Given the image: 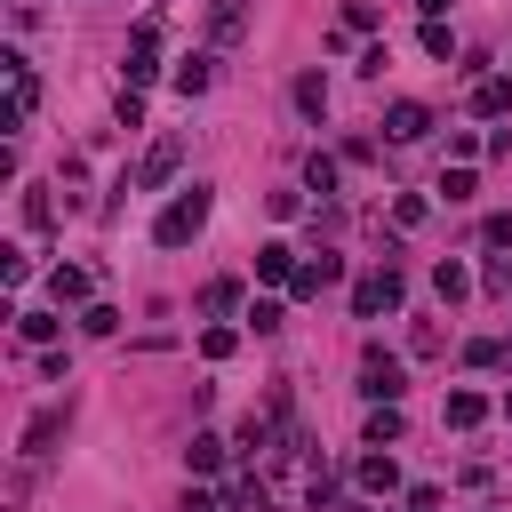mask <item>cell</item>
<instances>
[{
	"label": "cell",
	"instance_id": "15",
	"mask_svg": "<svg viewBox=\"0 0 512 512\" xmlns=\"http://www.w3.org/2000/svg\"><path fill=\"white\" fill-rule=\"evenodd\" d=\"M472 112H480V120L512 112V80H480V88H472Z\"/></svg>",
	"mask_w": 512,
	"mask_h": 512
},
{
	"label": "cell",
	"instance_id": "9",
	"mask_svg": "<svg viewBox=\"0 0 512 512\" xmlns=\"http://www.w3.org/2000/svg\"><path fill=\"white\" fill-rule=\"evenodd\" d=\"M184 472H192V480L224 472V440H216V432H192V448H184Z\"/></svg>",
	"mask_w": 512,
	"mask_h": 512
},
{
	"label": "cell",
	"instance_id": "5",
	"mask_svg": "<svg viewBox=\"0 0 512 512\" xmlns=\"http://www.w3.org/2000/svg\"><path fill=\"white\" fill-rule=\"evenodd\" d=\"M160 72V24H136V40H128V88H144Z\"/></svg>",
	"mask_w": 512,
	"mask_h": 512
},
{
	"label": "cell",
	"instance_id": "14",
	"mask_svg": "<svg viewBox=\"0 0 512 512\" xmlns=\"http://www.w3.org/2000/svg\"><path fill=\"white\" fill-rule=\"evenodd\" d=\"M0 64H8V80H16V96H8V104H16V112H32V104H40V80H32V64H24V56H0Z\"/></svg>",
	"mask_w": 512,
	"mask_h": 512
},
{
	"label": "cell",
	"instance_id": "32",
	"mask_svg": "<svg viewBox=\"0 0 512 512\" xmlns=\"http://www.w3.org/2000/svg\"><path fill=\"white\" fill-rule=\"evenodd\" d=\"M416 8H424V16H432V24H440V8H448V0H416Z\"/></svg>",
	"mask_w": 512,
	"mask_h": 512
},
{
	"label": "cell",
	"instance_id": "23",
	"mask_svg": "<svg viewBox=\"0 0 512 512\" xmlns=\"http://www.w3.org/2000/svg\"><path fill=\"white\" fill-rule=\"evenodd\" d=\"M392 224L416 232V224H424V192H400V200H392Z\"/></svg>",
	"mask_w": 512,
	"mask_h": 512
},
{
	"label": "cell",
	"instance_id": "22",
	"mask_svg": "<svg viewBox=\"0 0 512 512\" xmlns=\"http://www.w3.org/2000/svg\"><path fill=\"white\" fill-rule=\"evenodd\" d=\"M176 88L200 96V88H208V56H184V64H176Z\"/></svg>",
	"mask_w": 512,
	"mask_h": 512
},
{
	"label": "cell",
	"instance_id": "6",
	"mask_svg": "<svg viewBox=\"0 0 512 512\" xmlns=\"http://www.w3.org/2000/svg\"><path fill=\"white\" fill-rule=\"evenodd\" d=\"M336 280H344V256H328V248H320V256H304V264H296V280H288V288H296V296H320V288H336Z\"/></svg>",
	"mask_w": 512,
	"mask_h": 512
},
{
	"label": "cell",
	"instance_id": "19",
	"mask_svg": "<svg viewBox=\"0 0 512 512\" xmlns=\"http://www.w3.org/2000/svg\"><path fill=\"white\" fill-rule=\"evenodd\" d=\"M400 432H408V424H400V408H376V416H368V448H392Z\"/></svg>",
	"mask_w": 512,
	"mask_h": 512
},
{
	"label": "cell",
	"instance_id": "21",
	"mask_svg": "<svg viewBox=\"0 0 512 512\" xmlns=\"http://www.w3.org/2000/svg\"><path fill=\"white\" fill-rule=\"evenodd\" d=\"M232 304H240V280H208L200 288V312H232Z\"/></svg>",
	"mask_w": 512,
	"mask_h": 512
},
{
	"label": "cell",
	"instance_id": "12",
	"mask_svg": "<svg viewBox=\"0 0 512 512\" xmlns=\"http://www.w3.org/2000/svg\"><path fill=\"white\" fill-rule=\"evenodd\" d=\"M432 288H440V304H464V296H472V272L440 256V264H432Z\"/></svg>",
	"mask_w": 512,
	"mask_h": 512
},
{
	"label": "cell",
	"instance_id": "31",
	"mask_svg": "<svg viewBox=\"0 0 512 512\" xmlns=\"http://www.w3.org/2000/svg\"><path fill=\"white\" fill-rule=\"evenodd\" d=\"M232 344H240L232 328H208V336H200V352H208V360H232Z\"/></svg>",
	"mask_w": 512,
	"mask_h": 512
},
{
	"label": "cell",
	"instance_id": "20",
	"mask_svg": "<svg viewBox=\"0 0 512 512\" xmlns=\"http://www.w3.org/2000/svg\"><path fill=\"white\" fill-rule=\"evenodd\" d=\"M304 184L328 200V192H336V160H328V152H312V160H304Z\"/></svg>",
	"mask_w": 512,
	"mask_h": 512
},
{
	"label": "cell",
	"instance_id": "4",
	"mask_svg": "<svg viewBox=\"0 0 512 512\" xmlns=\"http://www.w3.org/2000/svg\"><path fill=\"white\" fill-rule=\"evenodd\" d=\"M176 160H184V136H160V144L144 152V168H136V192H160V184L176 176Z\"/></svg>",
	"mask_w": 512,
	"mask_h": 512
},
{
	"label": "cell",
	"instance_id": "3",
	"mask_svg": "<svg viewBox=\"0 0 512 512\" xmlns=\"http://www.w3.org/2000/svg\"><path fill=\"white\" fill-rule=\"evenodd\" d=\"M400 296H408V288H400V264H376V272L352 288V312H360V320H384V312H400Z\"/></svg>",
	"mask_w": 512,
	"mask_h": 512
},
{
	"label": "cell",
	"instance_id": "24",
	"mask_svg": "<svg viewBox=\"0 0 512 512\" xmlns=\"http://www.w3.org/2000/svg\"><path fill=\"white\" fill-rule=\"evenodd\" d=\"M16 328H24V344H48L56 336V312H16Z\"/></svg>",
	"mask_w": 512,
	"mask_h": 512
},
{
	"label": "cell",
	"instance_id": "7",
	"mask_svg": "<svg viewBox=\"0 0 512 512\" xmlns=\"http://www.w3.org/2000/svg\"><path fill=\"white\" fill-rule=\"evenodd\" d=\"M64 424H72V408H40V416L24 424V456H48V448L64 440Z\"/></svg>",
	"mask_w": 512,
	"mask_h": 512
},
{
	"label": "cell",
	"instance_id": "27",
	"mask_svg": "<svg viewBox=\"0 0 512 512\" xmlns=\"http://www.w3.org/2000/svg\"><path fill=\"white\" fill-rule=\"evenodd\" d=\"M24 224H56V200H48V192H40V184H32V192H24Z\"/></svg>",
	"mask_w": 512,
	"mask_h": 512
},
{
	"label": "cell",
	"instance_id": "33",
	"mask_svg": "<svg viewBox=\"0 0 512 512\" xmlns=\"http://www.w3.org/2000/svg\"><path fill=\"white\" fill-rule=\"evenodd\" d=\"M504 416H512V392H504Z\"/></svg>",
	"mask_w": 512,
	"mask_h": 512
},
{
	"label": "cell",
	"instance_id": "25",
	"mask_svg": "<svg viewBox=\"0 0 512 512\" xmlns=\"http://www.w3.org/2000/svg\"><path fill=\"white\" fill-rule=\"evenodd\" d=\"M224 504H232V512H264V488H256V480H232Z\"/></svg>",
	"mask_w": 512,
	"mask_h": 512
},
{
	"label": "cell",
	"instance_id": "16",
	"mask_svg": "<svg viewBox=\"0 0 512 512\" xmlns=\"http://www.w3.org/2000/svg\"><path fill=\"white\" fill-rule=\"evenodd\" d=\"M296 112H304V120H320V112H328V80H320V72H304V80H296Z\"/></svg>",
	"mask_w": 512,
	"mask_h": 512
},
{
	"label": "cell",
	"instance_id": "17",
	"mask_svg": "<svg viewBox=\"0 0 512 512\" xmlns=\"http://www.w3.org/2000/svg\"><path fill=\"white\" fill-rule=\"evenodd\" d=\"M256 272H264V280H296V248H280V240L256 248Z\"/></svg>",
	"mask_w": 512,
	"mask_h": 512
},
{
	"label": "cell",
	"instance_id": "30",
	"mask_svg": "<svg viewBox=\"0 0 512 512\" xmlns=\"http://www.w3.org/2000/svg\"><path fill=\"white\" fill-rule=\"evenodd\" d=\"M248 320H256V336H272V328H280V304H272V296H256V304H248Z\"/></svg>",
	"mask_w": 512,
	"mask_h": 512
},
{
	"label": "cell",
	"instance_id": "13",
	"mask_svg": "<svg viewBox=\"0 0 512 512\" xmlns=\"http://www.w3.org/2000/svg\"><path fill=\"white\" fill-rule=\"evenodd\" d=\"M360 488H368V496H392V488H400V464H392V456H360Z\"/></svg>",
	"mask_w": 512,
	"mask_h": 512
},
{
	"label": "cell",
	"instance_id": "8",
	"mask_svg": "<svg viewBox=\"0 0 512 512\" xmlns=\"http://www.w3.org/2000/svg\"><path fill=\"white\" fill-rule=\"evenodd\" d=\"M424 128H432V112H424V104H392V112H384V136H392V144H416Z\"/></svg>",
	"mask_w": 512,
	"mask_h": 512
},
{
	"label": "cell",
	"instance_id": "18",
	"mask_svg": "<svg viewBox=\"0 0 512 512\" xmlns=\"http://www.w3.org/2000/svg\"><path fill=\"white\" fill-rule=\"evenodd\" d=\"M480 416H488V400H480V392H448V424H456V432H472Z\"/></svg>",
	"mask_w": 512,
	"mask_h": 512
},
{
	"label": "cell",
	"instance_id": "10",
	"mask_svg": "<svg viewBox=\"0 0 512 512\" xmlns=\"http://www.w3.org/2000/svg\"><path fill=\"white\" fill-rule=\"evenodd\" d=\"M48 296H56V312H64V304H88V272H80V264H56V272H48Z\"/></svg>",
	"mask_w": 512,
	"mask_h": 512
},
{
	"label": "cell",
	"instance_id": "11",
	"mask_svg": "<svg viewBox=\"0 0 512 512\" xmlns=\"http://www.w3.org/2000/svg\"><path fill=\"white\" fill-rule=\"evenodd\" d=\"M208 32H216V40L232 48V40L248 32V0H216V8H208Z\"/></svg>",
	"mask_w": 512,
	"mask_h": 512
},
{
	"label": "cell",
	"instance_id": "29",
	"mask_svg": "<svg viewBox=\"0 0 512 512\" xmlns=\"http://www.w3.org/2000/svg\"><path fill=\"white\" fill-rule=\"evenodd\" d=\"M464 360H472V368H496V360H504V344H496V336H472V344H464Z\"/></svg>",
	"mask_w": 512,
	"mask_h": 512
},
{
	"label": "cell",
	"instance_id": "1",
	"mask_svg": "<svg viewBox=\"0 0 512 512\" xmlns=\"http://www.w3.org/2000/svg\"><path fill=\"white\" fill-rule=\"evenodd\" d=\"M200 224H208V184H192V192H176V200L160 208V224H152V240H160V248H184V240H192Z\"/></svg>",
	"mask_w": 512,
	"mask_h": 512
},
{
	"label": "cell",
	"instance_id": "26",
	"mask_svg": "<svg viewBox=\"0 0 512 512\" xmlns=\"http://www.w3.org/2000/svg\"><path fill=\"white\" fill-rule=\"evenodd\" d=\"M440 192H448V208H456V200H472L480 184H472V168H448V176H440Z\"/></svg>",
	"mask_w": 512,
	"mask_h": 512
},
{
	"label": "cell",
	"instance_id": "2",
	"mask_svg": "<svg viewBox=\"0 0 512 512\" xmlns=\"http://www.w3.org/2000/svg\"><path fill=\"white\" fill-rule=\"evenodd\" d=\"M360 392H368L376 408H400V392H408V376H400V360H392L384 344H368V352H360Z\"/></svg>",
	"mask_w": 512,
	"mask_h": 512
},
{
	"label": "cell",
	"instance_id": "28",
	"mask_svg": "<svg viewBox=\"0 0 512 512\" xmlns=\"http://www.w3.org/2000/svg\"><path fill=\"white\" fill-rule=\"evenodd\" d=\"M80 328H88V336H112V328H120V312H112V304H88V312H80Z\"/></svg>",
	"mask_w": 512,
	"mask_h": 512
}]
</instances>
